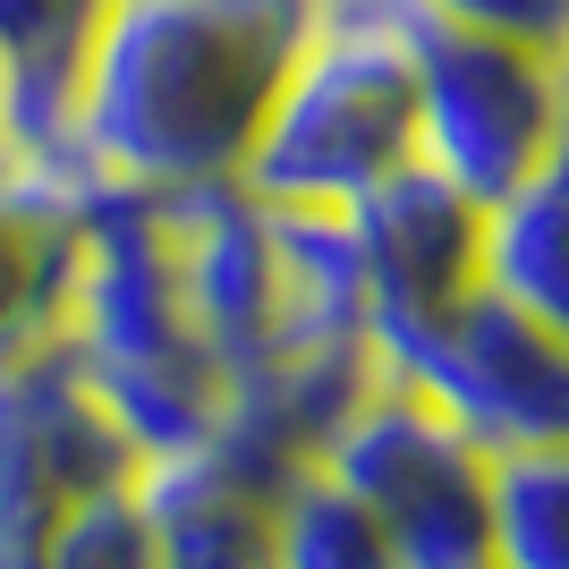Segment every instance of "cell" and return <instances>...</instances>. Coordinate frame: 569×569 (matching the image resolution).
Instances as JSON below:
<instances>
[{"label": "cell", "mask_w": 569, "mask_h": 569, "mask_svg": "<svg viewBox=\"0 0 569 569\" xmlns=\"http://www.w3.org/2000/svg\"><path fill=\"white\" fill-rule=\"evenodd\" d=\"M323 0H111L69 111V162L94 188H238L289 60Z\"/></svg>", "instance_id": "cell-1"}, {"label": "cell", "mask_w": 569, "mask_h": 569, "mask_svg": "<svg viewBox=\"0 0 569 569\" xmlns=\"http://www.w3.org/2000/svg\"><path fill=\"white\" fill-rule=\"evenodd\" d=\"M69 357L102 391L137 459L204 451L221 442L238 408V382L179 298L170 263L162 196L137 188H94L86 204V263H77V307H69Z\"/></svg>", "instance_id": "cell-2"}, {"label": "cell", "mask_w": 569, "mask_h": 569, "mask_svg": "<svg viewBox=\"0 0 569 569\" xmlns=\"http://www.w3.org/2000/svg\"><path fill=\"white\" fill-rule=\"evenodd\" d=\"M408 162H417V60L400 34V0H323V26L289 60L238 188L289 213H349Z\"/></svg>", "instance_id": "cell-3"}, {"label": "cell", "mask_w": 569, "mask_h": 569, "mask_svg": "<svg viewBox=\"0 0 569 569\" xmlns=\"http://www.w3.org/2000/svg\"><path fill=\"white\" fill-rule=\"evenodd\" d=\"M315 468L375 510L400 569H493V451L408 375L382 366Z\"/></svg>", "instance_id": "cell-4"}, {"label": "cell", "mask_w": 569, "mask_h": 569, "mask_svg": "<svg viewBox=\"0 0 569 569\" xmlns=\"http://www.w3.org/2000/svg\"><path fill=\"white\" fill-rule=\"evenodd\" d=\"M400 34L417 60V162L442 170L459 196H476L493 213L569 137V94L552 51L426 18L417 0H400Z\"/></svg>", "instance_id": "cell-5"}, {"label": "cell", "mask_w": 569, "mask_h": 569, "mask_svg": "<svg viewBox=\"0 0 569 569\" xmlns=\"http://www.w3.org/2000/svg\"><path fill=\"white\" fill-rule=\"evenodd\" d=\"M391 375L451 408L485 451H519V442H561L569 433V340L510 298L476 289L459 298L433 332L382 349Z\"/></svg>", "instance_id": "cell-6"}, {"label": "cell", "mask_w": 569, "mask_h": 569, "mask_svg": "<svg viewBox=\"0 0 569 569\" xmlns=\"http://www.w3.org/2000/svg\"><path fill=\"white\" fill-rule=\"evenodd\" d=\"M340 230H349L357 281H366L375 349H400V340L433 332L459 298L485 289V204L459 196L426 162H408L382 188H366L340 213Z\"/></svg>", "instance_id": "cell-7"}, {"label": "cell", "mask_w": 569, "mask_h": 569, "mask_svg": "<svg viewBox=\"0 0 569 569\" xmlns=\"http://www.w3.org/2000/svg\"><path fill=\"white\" fill-rule=\"evenodd\" d=\"M86 204H94V179H77V170L34 162V153L0 162V375H18L69 340Z\"/></svg>", "instance_id": "cell-8"}, {"label": "cell", "mask_w": 569, "mask_h": 569, "mask_svg": "<svg viewBox=\"0 0 569 569\" xmlns=\"http://www.w3.org/2000/svg\"><path fill=\"white\" fill-rule=\"evenodd\" d=\"M298 468H272L247 442H204L137 468V493L162 536V569H272L281 536V485Z\"/></svg>", "instance_id": "cell-9"}, {"label": "cell", "mask_w": 569, "mask_h": 569, "mask_svg": "<svg viewBox=\"0 0 569 569\" xmlns=\"http://www.w3.org/2000/svg\"><path fill=\"white\" fill-rule=\"evenodd\" d=\"M111 0H0V69H9V137L34 162H69V111L77 77L94 51Z\"/></svg>", "instance_id": "cell-10"}, {"label": "cell", "mask_w": 569, "mask_h": 569, "mask_svg": "<svg viewBox=\"0 0 569 569\" xmlns=\"http://www.w3.org/2000/svg\"><path fill=\"white\" fill-rule=\"evenodd\" d=\"M485 289L569 340V137L485 213Z\"/></svg>", "instance_id": "cell-11"}, {"label": "cell", "mask_w": 569, "mask_h": 569, "mask_svg": "<svg viewBox=\"0 0 569 569\" xmlns=\"http://www.w3.org/2000/svg\"><path fill=\"white\" fill-rule=\"evenodd\" d=\"M493 561L569 569V433L493 451Z\"/></svg>", "instance_id": "cell-12"}, {"label": "cell", "mask_w": 569, "mask_h": 569, "mask_svg": "<svg viewBox=\"0 0 569 569\" xmlns=\"http://www.w3.org/2000/svg\"><path fill=\"white\" fill-rule=\"evenodd\" d=\"M272 569H400V552H391V536L375 527V510L349 485H332L323 468H298L281 485Z\"/></svg>", "instance_id": "cell-13"}, {"label": "cell", "mask_w": 569, "mask_h": 569, "mask_svg": "<svg viewBox=\"0 0 569 569\" xmlns=\"http://www.w3.org/2000/svg\"><path fill=\"white\" fill-rule=\"evenodd\" d=\"M26 569H162V536H153V510H144L137 476L111 485V493L69 501V510L34 536Z\"/></svg>", "instance_id": "cell-14"}, {"label": "cell", "mask_w": 569, "mask_h": 569, "mask_svg": "<svg viewBox=\"0 0 569 569\" xmlns=\"http://www.w3.org/2000/svg\"><path fill=\"white\" fill-rule=\"evenodd\" d=\"M426 18L476 26V34H501V43L527 51H561L569 43V0H417Z\"/></svg>", "instance_id": "cell-15"}, {"label": "cell", "mask_w": 569, "mask_h": 569, "mask_svg": "<svg viewBox=\"0 0 569 569\" xmlns=\"http://www.w3.org/2000/svg\"><path fill=\"white\" fill-rule=\"evenodd\" d=\"M0 569H26V545H18V519H9V501H0Z\"/></svg>", "instance_id": "cell-16"}, {"label": "cell", "mask_w": 569, "mask_h": 569, "mask_svg": "<svg viewBox=\"0 0 569 569\" xmlns=\"http://www.w3.org/2000/svg\"><path fill=\"white\" fill-rule=\"evenodd\" d=\"M18 153V137H9V69H0V162Z\"/></svg>", "instance_id": "cell-17"}]
</instances>
